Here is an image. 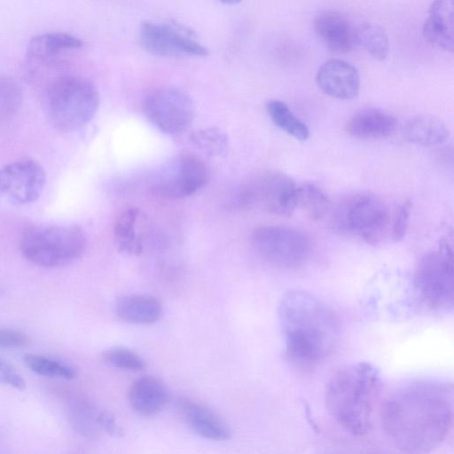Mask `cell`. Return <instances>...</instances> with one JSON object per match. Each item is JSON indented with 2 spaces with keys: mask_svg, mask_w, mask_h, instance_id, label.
Returning <instances> with one entry per match:
<instances>
[{
  "mask_svg": "<svg viewBox=\"0 0 454 454\" xmlns=\"http://www.w3.org/2000/svg\"><path fill=\"white\" fill-rule=\"evenodd\" d=\"M381 419L387 434L401 451L430 453L452 427L453 386L434 380L407 382L386 400Z\"/></svg>",
  "mask_w": 454,
  "mask_h": 454,
  "instance_id": "cell-1",
  "label": "cell"
},
{
  "mask_svg": "<svg viewBox=\"0 0 454 454\" xmlns=\"http://www.w3.org/2000/svg\"><path fill=\"white\" fill-rule=\"evenodd\" d=\"M278 319L286 357L300 365H311L326 357L340 335L335 312L303 289H290L278 303Z\"/></svg>",
  "mask_w": 454,
  "mask_h": 454,
  "instance_id": "cell-2",
  "label": "cell"
},
{
  "mask_svg": "<svg viewBox=\"0 0 454 454\" xmlns=\"http://www.w3.org/2000/svg\"><path fill=\"white\" fill-rule=\"evenodd\" d=\"M411 201L388 204L380 197L361 192L333 205L327 216L330 227L368 245L398 241L409 225Z\"/></svg>",
  "mask_w": 454,
  "mask_h": 454,
  "instance_id": "cell-3",
  "label": "cell"
},
{
  "mask_svg": "<svg viewBox=\"0 0 454 454\" xmlns=\"http://www.w3.org/2000/svg\"><path fill=\"white\" fill-rule=\"evenodd\" d=\"M380 386V373L373 364L359 362L343 367L333 374L326 384V408L346 431L363 435L372 427Z\"/></svg>",
  "mask_w": 454,
  "mask_h": 454,
  "instance_id": "cell-4",
  "label": "cell"
},
{
  "mask_svg": "<svg viewBox=\"0 0 454 454\" xmlns=\"http://www.w3.org/2000/svg\"><path fill=\"white\" fill-rule=\"evenodd\" d=\"M45 113L58 130L70 132L87 124L97 113L100 96L87 78L59 74L52 78L43 93Z\"/></svg>",
  "mask_w": 454,
  "mask_h": 454,
  "instance_id": "cell-5",
  "label": "cell"
},
{
  "mask_svg": "<svg viewBox=\"0 0 454 454\" xmlns=\"http://www.w3.org/2000/svg\"><path fill=\"white\" fill-rule=\"evenodd\" d=\"M87 237L77 224H40L27 228L20 239V251L33 264L59 267L84 253Z\"/></svg>",
  "mask_w": 454,
  "mask_h": 454,
  "instance_id": "cell-6",
  "label": "cell"
},
{
  "mask_svg": "<svg viewBox=\"0 0 454 454\" xmlns=\"http://www.w3.org/2000/svg\"><path fill=\"white\" fill-rule=\"evenodd\" d=\"M413 286L419 298L429 309L442 312L452 309L454 299L452 236L442 238L435 247L419 259L413 274Z\"/></svg>",
  "mask_w": 454,
  "mask_h": 454,
  "instance_id": "cell-7",
  "label": "cell"
},
{
  "mask_svg": "<svg viewBox=\"0 0 454 454\" xmlns=\"http://www.w3.org/2000/svg\"><path fill=\"white\" fill-rule=\"evenodd\" d=\"M251 243L264 260L284 269L302 266L310 254V242L307 235L287 226H258L251 234Z\"/></svg>",
  "mask_w": 454,
  "mask_h": 454,
  "instance_id": "cell-8",
  "label": "cell"
},
{
  "mask_svg": "<svg viewBox=\"0 0 454 454\" xmlns=\"http://www.w3.org/2000/svg\"><path fill=\"white\" fill-rule=\"evenodd\" d=\"M296 184L286 174L268 170L245 183L238 195L243 207H257L278 215H290L295 210Z\"/></svg>",
  "mask_w": 454,
  "mask_h": 454,
  "instance_id": "cell-9",
  "label": "cell"
},
{
  "mask_svg": "<svg viewBox=\"0 0 454 454\" xmlns=\"http://www.w3.org/2000/svg\"><path fill=\"white\" fill-rule=\"evenodd\" d=\"M148 121L161 132L177 135L185 131L194 118V103L184 90L166 86L151 91L144 101Z\"/></svg>",
  "mask_w": 454,
  "mask_h": 454,
  "instance_id": "cell-10",
  "label": "cell"
},
{
  "mask_svg": "<svg viewBox=\"0 0 454 454\" xmlns=\"http://www.w3.org/2000/svg\"><path fill=\"white\" fill-rule=\"evenodd\" d=\"M141 46L148 52L161 57H203L207 49L195 34L179 23L146 21L139 30Z\"/></svg>",
  "mask_w": 454,
  "mask_h": 454,
  "instance_id": "cell-11",
  "label": "cell"
},
{
  "mask_svg": "<svg viewBox=\"0 0 454 454\" xmlns=\"http://www.w3.org/2000/svg\"><path fill=\"white\" fill-rule=\"evenodd\" d=\"M208 179L209 170L203 160L192 154H182L161 171L153 191L165 199H182L201 190Z\"/></svg>",
  "mask_w": 454,
  "mask_h": 454,
  "instance_id": "cell-12",
  "label": "cell"
},
{
  "mask_svg": "<svg viewBox=\"0 0 454 454\" xmlns=\"http://www.w3.org/2000/svg\"><path fill=\"white\" fill-rule=\"evenodd\" d=\"M46 173L35 160H21L0 168V196L13 205L35 201L43 191Z\"/></svg>",
  "mask_w": 454,
  "mask_h": 454,
  "instance_id": "cell-13",
  "label": "cell"
},
{
  "mask_svg": "<svg viewBox=\"0 0 454 454\" xmlns=\"http://www.w3.org/2000/svg\"><path fill=\"white\" fill-rule=\"evenodd\" d=\"M316 81L324 93L339 99L354 98L360 89L356 68L340 59L324 62L317 70Z\"/></svg>",
  "mask_w": 454,
  "mask_h": 454,
  "instance_id": "cell-14",
  "label": "cell"
},
{
  "mask_svg": "<svg viewBox=\"0 0 454 454\" xmlns=\"http://www.w3.org/2000/svg\"><path fill=\"white\" fill-rule=\"evenodd\" d=\"M177 407L186 425L200 436L212 441H227L231 437L228 424L206 404L184 398Z\"/></svg>",
  "mask_w": 454,
  "mask_h": 454,
  "instance_id": "cell-15",
  "label": "cell"
},
{
  "mask_svg": "<svg viewBox=\"0 0 454 454\" xmlns=\"http://www.w3.org/2000/svg\"><path fill=\"white\" fill-rule=\"evenodd\" d=\"M83 42L72 35L51 32L33 37L27 49L29 64L36 67H52L59 64L61 56L80 49Z\"/></svg>",
  "mask_w": 454,
  "mask_h": 454,
  "instance_id": "cell-16",
  "label": "cell"
},
{
  "mask_svg": "<svg viewBox=\"0 0 454 454\" xmlns=\"http://www.w3.org/2000/svg\"><path fill=\"white\" fill-rule=\"evenodd\" d=\"M314 29L325 45L334 52H348L356 43V28L344 14L337 11L319 12L314 19Z\"/></svg>",
  "mask_w": 454,
  "mask_h": 454,
  "instance_id": "cell-17",
  "label": "cell"
},
{
  "mask_svg": "<svg viewBox=\"0 0 454 454\" xmlns=\"http://www.w3.org/2000/svg\"><path fill=\"white\" fill-rule=\"evenodd\" d=\"M128 398L136 413L153 416L167 407L170 395L167 386L160 380L146 375L133 381Z\"/></svg>",
  "mask_w": 454,
  "mask_h": 454,
  "instance_id": "cell-18",
  "label": "cell"
},
{
  "mask_svg": "<svg viewBox=\"0 0 454 454\" xmlns=\"http://www.w3.org/2000/svg\"><path fill=\"white\" fill-rule=\"evenodd\" d=\"M425 38L434 45L450 52L454 49V10L450 0L431 4L423 25Z\"/></svg>",
  "mask_w": 454,
  "mask_h": 454,
  "instance_id": "cell-19",
  "label": "cell"
},
{
  "mask_svg": "<svg viewBox=\"0 0 454 454\" xmlns=\"http://www.w3.org/2000/svg\"><path fill=\"white\" fill-rule=\"evenodd\" d=\"M397 126L391 114L374 107H367L354 114L347 123L348 132L357 138H382L393 134Z\"/></svg>",
  "mask_w": 454,
  "mask_h": 454,
  "instance_id": "cell-20",
  "label": "cell"
},
{
  "mask_svg": "<svg viewBox=\"0 0 454 454\" xmlns=\"http://www.w3.org/2000/svg\"><path fill=\"white\" fill-rule=\"evenodd\" d=\"M115 312L122 321L129 324L151 325L160 319L162 306L153 296L128 294L117 300Z\"/></svg>",
  "mask_w": 454,
  "mask_h": 454,
  "instance_id": "cell-21",
  "label": "cell"
},
{
  "mask_svg": "<svg viewBox=\"0 0 454 454\" xmlns=\"http://www.w3.org/2000/svg\"><path fill=\"white\" fill-rule=\"evenodd\" d=\"M403 135L410 143L434 146L445 143L450 137V130L439 118L429 114L415 115L408 120Z\"/></svg>",
  "mask_w": 454,
  "mask_h": 454,
  "instance_id": "cell-22",
  "label": "cell"
},
{
  "mask_svg": "<svg viewBox=\"0 0 454 454\" xmlns=\"http://www.w3.org/2000/svg\"><path fill=\"white\" fill-rule=\"evenodd\" d=\"M142 214L137 207H127L117 216L114 237L118 250L129 255H139L144 251V240L137 228Z\"/></svg>",
  "mask_w": 454,
  "mask_h": 454,
  "instance_id": "cell-23",
  "label": "cell"
},
{
  "mask_svg": "<svg viewBox=\"0 0 454 454\" xmlns=\"http://www.w3.org/2000/svg\"><path fill=\"white\" fill-rule=\"evenodd\" d=\"M67 412L70 423L78 434L90 439L99 437L102 433L98 424L100 411L89 400L80 396L73 399Z\"/></svg>",
  "mask_w": 454,
  "mask_h": 454,
  "instance_id": "cell-24",
  "label": "cell"
},
{
  "mask_svg": "<svg viewBox=\"0 0 454 454\" xmlns=\"http://www.w3.org/2000/svg\"><path fill=\"white\" fill-rule=\"evenodd\" d=\"M332 202L325 193L312 184L297 185L295 192V209H301L313 221L327 218Z\"/></svg>",
  "mask_w": 454,
  "mask_h": 454,
  "instance_id": "cell-25",
  "label": "cell"
},
{
  "mask_svg": "<svg viewBox=\"0 0 454 454\" xmlns=\"http://www.w3.org/2000/svg\"><path fill=\"white\" fill-rule=\"evenodd\" d=\"M23 361L29 370L48 378L73 380L78 374L76 367L71 363L52 356L26 354Z\"/></svg>",
  "mask_w": 454,
  "mask_h": 454,
  "instance_id": "cell-26",
  "label": "cell"
},
{
  "mask_svg": "<svg viewBox=\"0 0 454 454\" xmlns=\"http://www.w3.org/2000/svg\"><path fill=\"white\" fill-rule=\"evenodd\" d=\"M267 112L273 123L294 138L303 141L309 137V130L305 123L297 118L287 105L278 99L267 104Z\"/></svg>",
  "mask_w": 454,
  "mask_h": 454,
  "instance_id": "cell-27",
  "label": "cell"
},
{
  "mask_svg": "<svg viewBox=\"0 0 454 454\" xmlns=\"http://www.w3.org/2000/svg\"><path fill=\"white\" fill-rule=\"evenodd\" d=\"M356 43L374 59L382 60L387 58L389 42L385 29L375 22H364L356 28Z\"/></svg>",
  "mask_w": 454,
  "mask_h": 454,
  "instance_id": "cell-28",
  "label": "cell"
},
{
  "mask_svg": "<svg viewBox=\"0 0 454 454\" xmlns=\"http://www.w3.org/2000/svg\"><path fill=\"white\" fill-rule=\"evenodd\" d=\"M23 91L13 78L0 74V121L12 118L20 108Z\"/></svg>",
  "mask_w": 454,
  "mask_h": 454,
  "instance_id": "cell-29",
  "label": "cell"
},
{
  "mask_svg": "<svg viewBox=\"0 0 454 454\" xmlns=\"http://www.w3.org/2000/svg\"><path fill=\"white\" fill-rule=\"evenodd\" d=\"M192 144L204 153L217 156L228 148V137L218 128H207L192 134Z\"/></svg>",
  "mask_w": 454,
  "mask_h": 454,
  "instance_id": "cell-30",
  "label": "cell"
},
{
  "mask_svg": "<svg viewBox=\"0 0 454 454\" xmlns=\"http://www.w3.org/2000/svg\"><path fill=\"white\" fill-rule=\"evenodd\" d=\"M102 357L108 364L127 371H143L146 364L142 356L124 347H113L102 353Z\"/></svg>",
  "mask_w": 454,
  "mask_h": 454,
  "instance_id": "cell-31",
  "label": "cell"
},
{
  "mask_svg": "<svg viewBox=\"0 0 454 454\" xmlns=\"http://www.w3.org/2000/svg\"><path fill=\"white\" fill-rule=\"evenodd\" d=\"M30 340L24 333L0 327V348H21L28 346Z\"/></svg>",
  "mask_w": 454,
  "mask_h": 454,
  "instance_id": "cell-32",
  "label": "cell"
},
{
  "mask_svg": "<svg viewBox=\"0 0 454 454\" xmlns=\"http://www.w3.org/2000/svg\"><path fill=\"white\" fill-rule=\"evenodd\" d=\"M0 384L12 388L23 390L26 381L18 371L7 362L0 358Z\"/></svg>",
  "mask_w": 454,
  "mask_h": 454,
  "instance_id": "cell-33",
  "label": "cell"
},
{
  "mask_svg": "<svg viewBox=\"0 0 454 454\" xmlns=\"http://www.w3.org/2000/svg\"><path fill=\"white\" fill-rule=\"evenodd\" d=\"M98 424L102 432L115 436L122 434L121 428L117 425L114 415L108 411H100Z\"/></svg>",
  "mask_w": 454,
  "mask_h": 454,
  "instance_id": "cell-34",
  "label": "cell"
}]
</instances>
